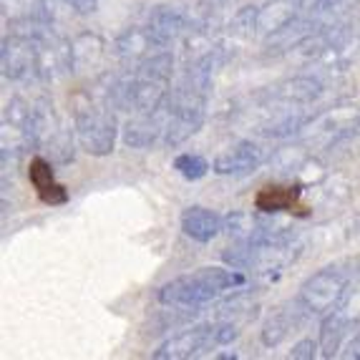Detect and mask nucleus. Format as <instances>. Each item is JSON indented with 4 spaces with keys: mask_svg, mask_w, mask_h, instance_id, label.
<instances>
[{
    "mask_svg": "<svg viewBox=\"0 0 360 360\" xmlns=\"http://www.w3.org/2000/svg\"><path fill=\"white\" fill-rule=\"evenodd\" d=\"M247 285V275L237 267H199L159 288V302L176 310H199Z\"/></svg>",
    "mask_w": 360,
    "mask_h": 360,
    "instance_id": "f257e3e1",
    "label": "nucleus"
},
{
    "mask_svg": "<svg viewBox=\"0 0 360 360\" xmlns=\"http://www.w3.org/2000/svg\"><path fill=\"white\" fill-rule=\"evenodd\" d=\"M169 96V84L156 81L136 68H127V73L114 76L103 86V98L119 111L129 114H156Z\"/></svg>",
    "mask_w": 360,
    "mask_h": 360,
    "instance_id": "f03ea898",
    "label": "nucleus"
},
{
    "mask_svg": "<svg viewBox=\"0 0 360 360\" xmlns=\"http://www.w3.org/2000/svg\"><path fill=\"white\" fill-rule=\"evenodd\" d=\"M240 338V328L229 320H217V323L207 325H194L186 330L176 333L169 340H164L159 348L151 353L154 360H189V358H202L207 350L224 348L232 345Z\"/></svg>",
    "mask_w": 360,
    "mask_h": 360,
    "instance_id": "7ed1b4c3",
    "label": "nucleus"
},
{
    "mask_svg": "<svg viewBox=\"0 0 360 360\" xmlns=\"http://www.w3.org/2000/svg\"><path fill=\"white\" fill-rule=\"evenodd\" d=\"M350 285H353V277L348 270H342L340 264H328L307 277L297 290L295 300L305 310L307 318H323L335 307L348 305L350 292H353Z\"/></svg>",
    "mask_w": 360,
    "mask_h": 360,
    "instance_id": "20e7f679",
    "label": "nucleus"
},
{
    "mask_svg": "<svg viewBox=\"0 0 360 360\" xmlns=\"http://www.w3.org/2000/svg\"><path fill=\"white\" fill-rule=\"evenodd\" d=\"M73 131H76L78 146L91 156H108L116 146V124L114 106L103 101L78 103L73 111Z\"/></svg>",
    "mask_w": 360,
    "mask_h": 360,
    "instance_id": "39448f33",
    "label": "nucleus"
},
{
    "mask_svg": "<svg viewBox=\"0 0 360 360\" xmlns=\"http://www.w3.org/2000/svg\"><path fill=\"white\" fill-rule=\"evenodd\" d=\"M0 144L3 162L18 159L25 151H36V103L23 96H13L3 108L0 119Z\"/></svg>",
    "mask_w": 360,
    "mask_h": 360,
    "instance_id": "423d86ee",
    "label": "nucleus"
},
{
    "mask_svg": "<svg viewBox=\"0 0 360 360\" xmlns=\"http://www.w3.org/2000/svg\"><path fill=\"white\" fill-rule=\"evenodd\" d=\"M0 66L3 78L13 84H25V81H38V43L28 30L11 28L3 38L0 49Z\"/></svg>",
    "mask_w": 360,
    "mask_h": 360,
    "instance_id": "0eeeda50",
    "label": "nucleus"
},
{
    "mask_svg": "<svg viewBox=\"0 0 360 360\" xmlns=\"http://www.w3.org/2000/svg\"><path fill=\"white\" fill-rule=\"evenodd\" d=\"M164 144L179 146L205 127L207 103L202 101H164Z\"/></svg>",
    "mask_w": 360,
    "mask_h": 360,
    "instance_id": "6e6552de",
    "label": "nucleus"
},
{
    "mask_svg": "<svg viewBox=\"0 0 360 360\" xmlns=\"http://www.w3.org/2000/svg\"><path fill=\"white\" fill-rule=\"evenodd\" d=\"M267 159V151L257 144V141H250V139H242V141H234L232 146H227L224 151H219L212 164L219 176H245L257 172L259 167Z\"/></svg>",
    "mask_w": 360,
    "mask_h": 360,
    "instance_id": "1a4fd4ad",
    "label": "nucleus"
},
{
    "mask_svg": "<svg viewBox=\"0 0 360 360\" xmlns=\"http://www.w3.org/2000/svg\"><path fill=\"white\" fill-rule=\"evenodd\" d=\"M325 23L320 18H315L312 13H302V15H295L290 23H285L280 30L270 33L264 38V53L267 56H285L292 53L307 41L312 38L318 30H323Z\"/></svg>",
    "mask_w": 360,
    "mask_h": 360,
    "instance_id": "9d476101",
    "label": "nucleus"
},
{
    "mask_svg": "<svg viewBox=\"0 0 360 360\" xmlns=\"http://www.w3.org/2000/svg\"><path fill=\"white\" fill-rule=\"evenodd\" d=\"M167 49L156 41L154 33L149 30V25H131V28L121 30L119 36L111 43V51H114L116 58L124 63L127 68L139 66L141 60H146L149 56H154L156 51Z\"/></svg>",
    "mask_w": 360,
    "mask_h": 360,
    "instance_id": "9b49d317",
    "label": "nucleus"
},
{
    "mask_svg": "<svg viewBox=\"0 0 360 360\" xmlns=\"http://www.w3.org/2000/svg\"><path fill=\"white\" fill-rule=\"evenodd\" d=\"M270 98L283 106H312L325 94V81L318 73H297L292 78H285L277 86H272Z\"/></svg>",
    "mask_w": 360,
    "mask_h": 360,
    "instance_id": "f8f14e48",
    "label": "nucleus"
},
{
    "mask_svg": "<svg viewBox=\"0 0 360 360\" xmlns=\"http://www.w3.org/2000/svg\"><path fill=\"white\" fill-rule=\"evenodd\" d=\"M305 320H310V318H307L305 310L297 305V300L288 302L285 307H277L270 318L264 320L262 330H259V340H262L264 348H277L285 338L297 333V328H300Z\"/></svg>",
    "mask_w": 360,
    "mask_h": 360,
    "instance_id": "ddd939ff",
    "label": "nucleus"
},
{
    "mask_svg": "<svg viewBox=\"0 0 360 360\" xmlns=\"http://www.w3.org/2000/svg\"><path fill=\"white\" fill-rule=\"evenodd\" d=\"M146 25H149V30L154 33L156 41L169 49L172 43H176L189 30V15L181 8L174 6H156L151 8Z\"/></svg>",
    "mask_w": 360,
    "mask_h": 360,
    "instance_id": "4468645a",
    "label": "nucleus"
},
{
    "mask_svg": "<svg viewBox=\"0 0 360 360\" xmlns=\"http://www.w3.org/2000/svg\"><path fill=\"white\" fill-rule=\"evenodd\" d=\"M106 53V41L98 33L84 30L71 41V73L73 76H84L98 68Z\"/></svg>",
    "mask_w": 360,
    "mask_h": 360,
    "instance_id": "2eb2a0df",
    "label": "nucleus"
},
{
    "mask_svg": "<svg viewBox=\"0 0 360 360\" xmlns=\"http://www.w3.org/2000/svg\"><path fill=\"white\" fill-rule=\"evenodd\" d=\"M181 229H184L189 240L207 245L214 237H219V232H224V219L214 210H207V207H189L181 214Z\"/></svg>",
    "mask_w": 360,
    "mask_h": 360,
    "instance_id": "dca6fc26",
    "label": "nucleus"
},
{
    "mask_svg": "<svg viewBox=\"0 0 360 360\" xmlns=\"http://www.w3.org/2000/svg\"><path fill=\"white\" fill-rule=\"evenodd\" d=\"M121 139L129 149L144 151L164 139V124L156 119V114H134V119H129L121 129Z\"/></svg>",
    "mask_w": 360,
    "mask_h": 360,
    "instance_id": "f3484780",
    "label": "nucleus"
},
{
    "mask_svg": "<svg viewBox=\"0 0 360 360\" xmlns=\"http://www.w3.org/2000/svg\"><path fill=\"white\" fill-rule=\"evenodd\" d=\"M318 156L328 167L330 164H345L360 159V116H355L348 127L342 129Z\"/></svg>",
    "mask_w": 360,
    "mask_h": 360,
    "instance_id": "a211bd4d",
    "label": "nucleus"
},
{
    "mask_svg": "<svg viewBox=\"0 0 360 360\" xmlns=\"http://www.w3.org/2000/svg\"><path fill=\"white\" fill-rule=\"evenodd\" d=\"M302 8L297 0H270L264 8H257V20H255V36H270L280 30L285 23L300 15Z\"/></svg>",
    "mask_w": 360,
    "mask_h": 360,
    "instance_id": "6ab92c4d",
    "label": "nucleus"
},
{
    "mask_svg": "<svg viewBox=\"0 0 360 360\" xmlns=\"http://www.w3.org/2000/svg\"><path fill=\"white\" fill-rule=\"evenodd\" d=\"M345 333H348V310H345V305L323 315V325H320V355L323 358L340 355Z\"/></svg>",
    "mask_w": 360,
    "mask_h": 360,
    "instance_id": "aec40b11",
    "label": "nucleus"
},
{
    "mask_svg": "<svg viewBox=\"0 0 360 360\" xmlns=\"http://www.w3.org/2000/svg\"><path fill=\"white\" fill-rule=\"evenodd\" d=\"M51 164L49 159H43V156H38V159H33V164H30V181L36 184L38 194H41L43 202H58V197H53V192L58 194H66L63 189H60L58 184L53 181V172H51Z\"/></svg>",
    "mask_w": 360,
    "mask_h": 360,
    "instance_id": "412c9836",
    "label": "nucleus"
},
{
    "mask_svg": "<svg viewBox=\"0 0 360 360\" xmlns=\"http://www.w3.org/2000/svg\"><path fill=\"white\" fill-rule=\"evenodd\" d=\"M3 15L8 23H25L46 18V8L43 0H3Z\"/></svg>",
    "mask_w": 360,
    "mask_h": 360,
    "instance_id": "4be33fe9",
    "label": "nucleus"
},
{
    "mask_svg": "<svg viewBox=\"0 0 360 360\" xmlns=\"http://www.w3.org/2000/svg\"><path fill=\"white\" fill-rule=\"evenodd\" d=\"M174 169L184 176V179L197 181L210 172V162H207L202 154H192V151H186V154H179L174 159Z\"/></svg>",
    "mask_w": 360,
    "mask_h": 360,
    "instance_id": "5701e85b",
    "label": "nucleus"
},
{
    "mask_svg": "<svg viewBox=\"0 0 360 360\" xmlns=\"http://www.w3.org/2000/svg\"><path fill=\"white\" fill-rule=\"evenodd\" d=\"M43 8H46V18L56 25L71 20V15H78L73 0H43Z\"/></svg>",
    "mask_w": 360,
    "mask_h": 360,
    "instance_id": "b1692460",
    "label": "nucleus"
},
{
    "mask_svg": "<svg viewBox=\"0 0 360 360\" xmlns=\"http://www.w3.org/2000/svg\"><path fill=\"white\" fill-rule=\"evenodd\" d=\"M320 355V340H312V338H302L292 350H290V358L295 360H315Z\"/></svg>",
    "mask_w": 360,
    "mask_h": 360,
    "instance_id": "393cba45",
    "label": "nucleus"
},
{
    "mask_svg": "<svg viewBox=\"0 0 360 360\" xmlns=\"http://www.w3.org/2000/svg\"><path fill=\"white\" fill-rule=\"evenodd\" d=\"M342 358L345 360H360V323H358V330H355V335L348 340V345H345V353H342Z\"/></svg>",
    "mask_w": 360,
    "mask_h": 360,
    "instance_id": "a878e982",
    "label": "nucleus"
}]
</instances>
